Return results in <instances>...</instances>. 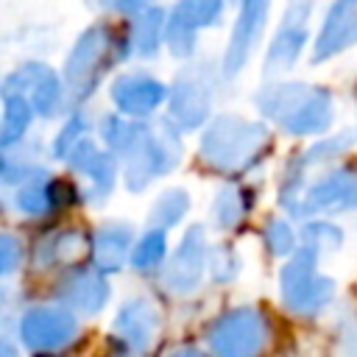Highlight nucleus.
Here are the masks:
<instances>
[{
    "mask_svg": "<svg viewBox=\"0 0 357 357\" xmlns=\"http://www.w3.org/2000/svg\"><path fill=\"white\" fill-rule=\"evenodd\" d=\"M8 301H11V293H8V287L0 282V318H3L6 310H8Z\"/></svg>",
    "mask_w": 357,
    "mask_h": 357,
    "instance_id": "58836bf2",
    "label": "nucleus"
},
{
    "mask_svg": "<svg viewBox=\"0 0 357 357\" xmlns=\"http://www.w3.org/2000/svg\"><path fill=\"white\" fill-rule=\"evenodd\" d=\"M206 262H209L206 231L201 223H195L184 231L173 257L165 259V265L159 271V282L173 296H190L201 287L204 273H206Z\"/></svg>",
    "mask_w": 357,
    "mask_h": 357,
    "instance_id": "f8f14e48",
    "label": "nucleus"
},
{
    "mask_svg": "<svg viewBox=\"0 0 357 357\" xmlns=\"http://www.w3.org/2000/svg\"><path fill=\"white\" fill-rule=\"evenodd\" d=\"M92 128H95V120L92 114L86 112V106H73L64 117L56 120V128L53 134L47 137V159L50 162H64L67 153L86 137H92Z\"/></svg>",
    "mask_w": 357,
    "mask_h": 357,
    "instance_id": "5701e85b",
    "label": "nucleus"
},
{
    "mask_svg": "<svg viewBox=\"0 0 357 357\" xmlns=\"http://www.w3.org/2000/svg\"><path fill=\"white\" fill-rule=\"evenodd\" d=\"M167 357H209V354H204L201 349H192V346H178V349H173Z\"/></svg>",
    "mask_w": 357,
    "mask_h": 357,
    "instance_id": "e433bc0d",
    "label": "nucleus"
},
{
    "mask_svg": "<svg viewBox=\"0 0 357 357\" xmlns=\"http://www.w3.org/2000/svg\"><path fill=\"white\" fill-rule=\"evenodd\" d=\"M61 165L81 184L84 201L89 206L106 204V198L114 192L117 178H120V162L95 139V134L86 137V139H81L67 153V159Z\"/></svg>",
    "mask_w": 357,
    "mask_h": 357,
    "instance_id": "9b49d317",
    "label": "nucleus"
},
{
    "mask_svg": "<svg viewBox=\"0 0 357 357\" xmlns=\"http://www.w3.org/2000/svg\"><path fill=\"white\" fill-rule=\"evenodd\" d=\"M176 8L201 31V28H212L220 22L226 11V0H178Z\"/></svg>",
    "mask_w": 357,
    "mask_h": 357,
    "instance_id": "7c9ffc66",
    "label": "nucleus"
},
{
    "mask_svg": "<svg viewBox=\"0 0 357 357\" xmlns=\"http://www.w3.org/2000/svg\"><path fill=\"white\" fill-rule=\"evenodd\" d=\"M268 0H240V14L231 28V39L223 56V73L237 75L248 56L257 50L262 33H265V20H268Z\"/></svg>",
    "mask_w": 357,
    "mask_h": 357,
    "instance_id": "a211bd4d",
    "label": "nucleus"
},
{
    "mask_svg": "<svg viewBox=\"0 0 357 357\" xmlns=\"http://www.w3.org/2000/svg\"><path fill=\"white\" fill-rule=\"evenodd\" d=\"M357 45V0H335L312 45V61H326Z\"/></svg>",
    "mask_w": 357,
    "mask_h": 357,
    "instance_id": "6ab92c4d",
    "label": "nucleus"
},
{
    "mask_svg": "<svg viewBox=\"0 0 357 357\" xmlns=\"http://www.w3.org/2000/svg\"><path fill=\"white\" fill-rule=\"evenodd\" d=\"M165 259H167V231L165 229H156V226H148L134 240L128 265L137 273H156V271H162Z\"/></svg>",
    "mask_w": 357,
    "mask_h": 357,
    "instance_id": "393cba45",
    "label": "nucleus"
},
{
    "mask_svg": "<svg viewBox=\"0 0 357 357\" xmlns=\"http://www.w3.org/2000/svg\"><path fill=\"white\" fill-rule=\"evenodd\" d=\"M0 357H20V349H17V343L11 340V335L0 326Z\"/></svg>",
    "mask_w": 357,
    "mask_h": 357,
    "instance_id": "c9c22d12",
    "label": "nucleus"
},
{
    "mask_svg": "<svg viewBox=\"0 0 357 357\" xmlns=\"http://www.w3.org/2000/svg\"><path fill=\"white\" fill-rule=\"evenodd\" d=\"M310 11H312V0H290L282 17V25L265 53V75H276L284 73L296 64V59L301 56V50L307 47L310 39Z\"/></svg>",
    "mask_w": 357,
    "mask_h": 357,
    "instance_id": "2eb2a0df",
    "label": "nucleus"
},
{
    "mask_svg": "<svg viewBox=\"0 0 357 357\" xmlns=\"http://www.w3.org/2000/svg\"><path fill=\"white\" fill-rule=\"evenodd\" d=\"M262 240H265V248L273 254V257H290L296 248H298V237L293 231V226L287 220H268L265 231H262Z\"/></svg>",
    "mask_w": 357,
    "mask_h": 357,
    "instance_id": "473e14b6",
    "label": "nucleus"
},
{
    "mask_svg": "<svg viewBox=\"0 0 357 357\" xmlns=\"http://www.w3.org/2000/svg\"><path fill=\"white\" fill-rule=\"evenodd\" d=\"M50 298L78 318L100 315L112 301V282L86 259L59 268L50 279Z\"/></svg>",
    "mask_w": 357,
    "mask_h": 357,
    "instance_id": "1a4fd4ad",
    "label": "nucleus"
},
{
    "mask_svg": "<svg viewBox=\"0 0 357 357\" xmlns=\"http://www.w3.org/2000/svg\"><path fill=\"white\" fill-rule=\"evenodd\" d=\"M8 201H11V212L31 226L67 220L75 209L86 206L81 184L67 170L59 173L50 165L39 167L31 178L14 187L8 192Z\"/></svg>",
    "mask_w": 357,
    "mask_h": 357,
    "instance_id": "7ed1b4c3",
    "label": "nucleus"
},
{
    "mask_svg": "<svg viewBox=\"0 0 357 357\" xmlns=\"http://www.w3.org/2000/svg\"><path fill=\"white\" fill-rule=\"evenodd\" d=\"M343 243V231L329 220H310L301 229V245L312 248L318 257L326 251H337Z\"/></svg>",
    "mask_w": 357,
    "mask_h": 357,
    "instance_id": "c756f323",
    "label": "nucleus"
},
{
    "mask_svg": "<svg viewBox=\"0 0 357 357\" xmlns=\"http://www.w3.org/2000/svg\"><path fill=\"white\" fill-rule=\"evenodd\" d=\"M159 329H162V312L145 296L126 298L112 318V340L117 343V349L131 354H145L153 346Z\"/></svg>",
    "mask_w": 357,
    "mask_h": 357,
    "instance_id": "4468645a",
    "label": "nucleus"
},
{
    "mask_svg": "<svg viewBox=\"0 0 357 357\" xmlns=\"http://www.w3.org/2000/svg\"><path fill=\"white\" fill-rule=\"evenodd\" d=\"M98 8L109 17H120V20H128L134 17L137 11H142L145 6H151V0H95Z\"/></svg>",
    "mask_w": 357,
    "mask_h": 357,
    "instance_id": "72a5a7b5",
    "label": "nucleus"
},
{
    "mask_svg": "<svg viewBox=\"0 0 357 357\" xmlns=\"http://www.w3.org/2000/svg\"><path fill=\"white\" fill-rule=\"evenodd\" d=\"M39 117L33 106L20 95H0V148L25 142L33 137Z\"/></svg>",
    "mask_w": 357,
    "mask_h": 357,
    "instance_id": "b1692460",
    "label": "nucleus"
},
{
    "mask_svg": "<svg viewBox=\"0 0 357 357\" xmlns=\"http://www.w3.org/2000/svg\"><path fill=\"white\" fill-rule=\"evenodd\" d=\"M123 22H126L131 56L151 59L159 53V47L165 45V22H167V11L162 6H145L142 11H137Z\"/></svg>",
    "mask_w": 357,
    "mask_h": 357,
    "instance_id": "4be33fe9",
    "label": "nucleus"
},
{
    "mask_svg": "<svg viewBox=\"0 0 357 357\" xmlns=\"http://www.w3.org/2000/svg\"><path fill=\"white\" fill-rule=\"evenodd\" d=\"M354 95H357V92H354Z\"/></svg>",
    "mask_w": 357,
    "mask_h": 357,
    "instance_id": "a19ab883",
    "label": "nucleus"
},
{
    "mask_svg": "<svg viewBox=\"0 0 357 357\" xmlns=\"http://www.w3.org/2000/svg\"><path fill=\"white\" fill-rule=\"evenodd\" d=\"M45 165H47V145L36 134L28 137L25 142L0 148V187L11 192Z\"/></svg>",
    "mask_w": 357,
    "mask_h": 357,
    "instance_id": "412c9836",
    "label": "nucleus"
},
{
    "mask_svg": "<svg viewBox=\"0 0 357 357\" xmlns=\"http://www.w3.org/2000/svg\"><path fill=\"white\" fill-rule=\"evenodd\" d=\"M167 100V86L142 67L123 70L109 81V103L131 120H148Z\"/></svg>",
    "mask_w": 357,
    "mask_h": 357,
    "instance_id": "ddd939ff",
    "label": "nucleus"
},
{
    "mask_svg": "<svg viewBox=\"0 0 357 357\" xmlns=\"http://www.w3.org/2000/svg\"><path fill=\"white\" fill-rule=\"evenodd\" d=\"M190 209V195L184 187H170L165 192H159V198L153 201L151 212H148V226H156V229H173L184 220Z\"/></svg>",
    "mask_w": 357,
    "mask_h": 357,
    "instance_id": "bb28decb",
    "label": "nucleus"
},
{
    "mask_svg": "<svg viewBox=\"0 0 357 357\" xmlns=\"http://www.w3.org/2000/svg\"><path fill=\"white\" fill-rule=\"evenodd\" d=\"M134 226L128 220H100L89 229L86 243V262L95 265L100 273L112 276L128 265L134 248Z\"/></svg>",
    "mask_w": 357,
    "mask_h": 357,
    "instance_id": "f3484780",
    "label": "nucleus"
},
{
    "mask_svg": "<svg viewBox=\"0 0 357 357\" xmlns=\"http://www.w3.org/2000/svg\"><path fill=\"white\" fill-rule=\"evenodd\" d=\"M268 343L271 318L254 304L231 307L206 326L209 357H262Z\"/></svg>",
    "mask_w": 357,
    "mask_h": 357,
    "instance_id": "0eeeda50",
    "label": "nucleus"
},
{
    "mask_svg": "<svg viewBox=\"0 0 357 357\" xmlns=\"http://www.w3.org/2000/svg\"><path fill=\"white\" fill-rule=\"evenodd\" d=\"M86 243L89 229L70 220L33 226V234L28 240V265L42 273H56L59 268L86 259Z\"/></svg>",
    "mask_w": 357,
    "mask_h": 357,
    "instance_id": "9d476101",
    "label": "nucleus"
},
{
    "mask_svg": "<svg viewBox=\"0 0 357 357\" xmlns=\"http://www.w3.org/2000/svg\"><path fill=\"white\" fill-rule=\"evenodd\" d=\"M257 106L293 137H318L332 123V95L310 84H271L257 95Z\"/></svg>",
    "mask_w": 357,
    "mask_h": 357,
    "instance_id": "f03ea898",
    "label": "nucleus"
},
{
    "mask_svg": "<svg viewBox=\"0 0 357 357\" xmlns=\"http://www.w3.org/2000/svg\"><path fill=\"white\" fill-rule=\"evenodd\" d=\"M268 148H271V134L262 126L248 123L240 114L218 117L198 142L201 159L220 173L248 170L251 165L262 159Z\"/></svg>",
    "mask_w": 357,
    "mask_h": 357,
    "instance_id": "20e7f679",
    "label": "nucleus"
},
{
    "mask_svg": "<svg viewBox=\"0 0 357 357\" xmlns=\"http://www.w3.org/2000/svg\"><path fill=\"white\" fill-rule=\"evenodd\" d=\"M106 357H142V354H131V351H123V349H117V351H112V354H106Z\"/></svg>",
    "mask_w": 357,
    "mask_h": 357,
    "instance_id": "ea45409f",
    "label": "nucleus"
},
{
    "mask_svg": "<svg viewBox=\"0 0 357 357\" xmlns=\"http://www.w3.org/2000/svg\"><path fill=\"white\" fill-rule=\"evenodd\" d=\"M0 95L25 98L33 106L39 123H56L73 109L61 70L42 59H22L8 67L0 75Z\"/></svg>",
    "mask_w": 357,
    "mask_h": 357,
    "instance_id": "39448f33",
    "label": "nucleus"
},
{
    "mask_svg": "<svg viewBox=\"0 0 357 357\" xmlns=\"http://www.w3.org/2000/svg\"><path fill=\"white\" fill-rule=\"evenodd\" d=\"M335 279L318 271V254L298 245L279 271V296L293 315H321L335 301Z\"/></svg>",
    "mask_w": 357,
    "mask_h": 357,
    "instance_id": "423d86ee",
    "label": "nucleus"
},
{
    "mask_svg": "<svg viewBox=\"0 0 357 357\" xmlns=\"http://www.w3.org/2000/svg\"><path fill=\"white\" fill-rule=\"evenodd\" d=\"M81 337V318L67 307L50 301L28 304L17 315V343L31 354L67 351Z\"/></svg>",
    "mask_w": 357,
    "mask_h": 357,
    "instance_id": "6e6552de",
    "label": "nucleus"
},
{
    "mask_svg": "<svg viewBox=\"0 0 357 357\" xmlns=\"http://www.w3.org/2000/svg\"><path fill=\"white\" fill-rule=\"evenodd\" d=\"M195 39H198V28L173 6L167 22H165V45L170 47L173 56L187 59L195 53Z\"/></svg>",
    "mask_w": 357,
    "mask_h": 357,
    "instance_id": "c85d7f7f",
    "label": "nucleus"
},
{
    "mask_svg": "<svg viewBox=\"0 0 357 357\" xmlns=\"http://www.w3.org/2000/svg\"><path fill=\"white\" fill-rule=\"evenodd\" d=\"M8 215H11V201H8V192L0 187V223H3Z\"/></svg>",
    "mask_w": 357,
    "mask_h": 357,
    "instance_id": "4c0bfd02",
    "label": "nucleus"
},
{
    "mask_svg": "<svg viewBox=\"0 0 357 357\" xmlns=\"http://www.w3.org/2000/svg\"><path fill=\"white\" fill-rule=\"evenodd\" d=\"M340 357H357V321H343L337 335Z\"/></svg>",
    "mask_w": 357,
    "mask_h": 357,
    "instance_id": "f704fd0d",
    "label": "nucleus"
},
{
    "mask_svg": "<svg viewBox=\"0 0 357 357\" xmlns=\"http://www.w3.org/2000/svg\"><path fill=\"white\" fill-rule=\"evenodd\" d=\"M204 64H190L176 75L173 92H167L170 100V117L178 123V128H198L212 109V86L206 81Z\"/></svg>",
    "mask_w": 357,
    "mask_h": 357,
    "instance_id": "dca6fc26",
    "label": "nucleus"
},
{
    "mask_svg": "<svg viewBox=\"0 0 357 357\" xmlns=\"http://www.w3.org/2000/svg\"><path fill=\"white\" fill-rule=\"evenodd\" d=\"M131 59L126 22L95 20L70 45L61 61V78L73 106H86L112 70Z\"/></svg>",
    "mask_w": 357,
    "mask_h": 357,
    "instance_id": "f257e3e1",
    "label": "nucleus"
},
{
    "mask_svg": "<svg viewBox=\"0 0 357 357\" xmlns=\"http://www.w3.org/2000/svg\"><path fill=\"white\" fill-rule=\"evenodd\" d=\"M212 279L218 284H226V282H234L237 273H240V257L237 251L229 245V243H220L215 248H209V262H206Z\"/></svg>",
    "mask_w": 357,
    "mask_h": 357,
    "instance_id": "2f4dec72",
    "label": "nucleus"
},
{
    "mask_svg": "<svg viewBox=\"0 0 357 357\" xmlns=\"http://www.w3.org/2000/svg\"><path fill=\"white\" fill-rule=\"evenodd\" d=\"M28 265V240L8 226H0V282L17 276Z\"/></svg>",
    "mask_w": 357,
    "mask_h": 357,
    "instance_id": "cd10ccee",
    "label": "nucleus"
},
{
    "mask_svg": "<svg viewBox=\"0 0 357 357\" xmlns=\"http://www.w3.org/2000/svg\"><path fill=\"white\" fill-rule=\"evenodd\" d=\"M254 206V192L248 187H229L215 195L212 220L218 229H234Z\"/></svg>",
    "mask_w": 357,
    "mask_h": 357,
    "instance_id": "a878e982",
    "label": "nucleus"
},
{
    "mask_svg": "<svg viewBox=\"0 0 357 357\" xmlns=\"http://www.w3.org/2000/svg\"><path fill=\"white\" fill-rule=\"evenodd\" d=\"M357 206V170H337L324 176L321 181H315L301 204V215L304 212H343V209H354Z\"/></svg>",
    "mask_w": 357,
    "mask_h": 357,
    "instance_id": "aec40b11",
    "label": "nucleus"
}]
</instances>
